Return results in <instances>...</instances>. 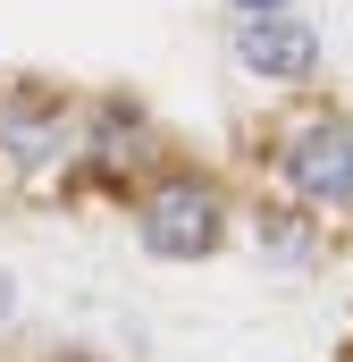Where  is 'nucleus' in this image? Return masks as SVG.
Segmentation results:
<instances>
[{"mask_svg":"<svg viewBox=\"0 0 353 362\" xmlns=\"http://www.w3.org/2000/svg\"><path fill=\"white\" fill-rule=\"evenodd\" d=\"M8 312H17V286H8V270H0V320H8Z\"/></svg>","mask_w":353,"mask_h":362,"instance_id":"nucleus-8","label":"nucleus"},{"mask_svg":"<svg viewBox=\"0 0 353 362\" xmlns=\"http://www.w3.org/2000/svg\"><path fill=\"white\" fill-rule=\"evenodd\" d=\"M253 8H294V0H227V17H253Z\"/></svg>","mask_w":353,"mask_h":362,"instance_id":"nucleus-7","label":"nucleus"},{"mask_svg":"<svg viewBox=\"0 0 353 362\" xmlns=\"http://www.w3.org/2000/svg\"><path fill=\"white\" fill-rule=\"evenodd\" d=\"M227 59L269 93H303L320 76V59H328V42H320V25L311 17H294V8H253V17H227Z\"/></svg>","mask_w":353,"mask_h":362,"instance_id":"nucleus-4","label":"nucleus"},{"mask_svg":"<svg viewBox=\"0 0 353 362\" xmlns=\"http://www.w3.org/2000/svg\"><path fill=\"white\" fill-rule=\"evenodd\" d=\"M0 160L25 185L68 177V160H76V101H59L42 85H8L0 93Z\"/></svg>","mask_w":353,"mask_h":362,"instance_id":"nucleus-5","label":"nucleus"},{"mask_svg":"<svg viewBox=\"0 0 353 362\" xmlns=\"http://www.w3.org/2000/svg\"><path fill=\"white\" fill-rule=\"evenodd\" d=\"M152 152H160L152 110L126 101V93H101L92 110H76V160H68V177L101 185V194H126V185L152 169Z\"/></svg>","mask_w":353,"mask_h":362,"instance_id":"nucleus-3","label":"nucleus"},{"mask_svg":"<svg viewBox=\"0 0 353 362\" xmlns=\"http://www.w3.org/2000/svg\"><path fill=\"white\" fill-rule=\"evenodd\" d=\"M269 177L320 219L353 211V118L345 110H303L294 127H277L269 135Z\"/></svg>","mask_w":353,"mask_h":362,"instance_id":"nucleus-2","label":"nucleus"},{"mask_svg":"<svg viewBox=\"0 0 353 362\" xmlns=\"http://www.w3.org/2000/svg\"><path fill=\"white\" fill-rule=\"evenodd\" d=\"M236 236V202L219 177H193V169H169L135 194V245L152 262H210L219 245Z\"/></svg>","mask_w":353,"mask_h":362,"instance_id":"nucleus-1","label":"nucleus"},{"mask_svg":"<svg viewBox=\"0 0 353 362\" xmlns=\"http://www.w3.org/2000/svg\"><path fill=\"white\" fill-rule=\"evenodd\" d=\"M244 219V236H253V253L261 262H286V270H303L311 253H320V211H303L294 194H277V202H253V211H236Z\"/></svg>","mask_w":353,"mask_h":362,"instance_id":"nucleus-6","label":"nucleus"}]
</instances>
